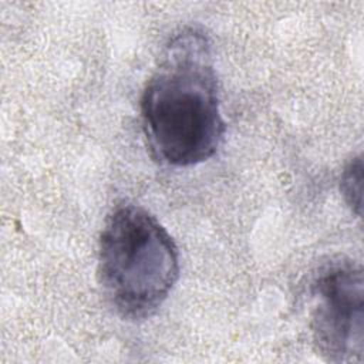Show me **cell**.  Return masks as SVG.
Listing matches in <instances>:
<instances>
[{"mask_svg": "<svg viewBox=\"0 0 364 364\" xmlns=\"http://www.w3.org/2000/svg\"><path fill=\"white\" fill-rule=\"evenodd\" d=\"M179 274L178 247L159 220L135 203L115 206L98 240L102 294L125 320H142L165 301Z\"/></svg>", "mask_w": 364, "mask_h": 364, "instance_id": "7a4b0ae2", "label": "cell"}, {"mask_svg": "<svg viewBox=\"0 0 364 364\" xmlns=\"http://www.w3.org/2000/svg\"><path fill=\"white\" fill-rule=\"evenodd\" d=\"M141 118L152 158L169 166L208 161L225 135L219 84L208 36L185 27L166 43L141 98Z\"/></svg>", "mask_w": 364, "mask_h": 364, "instance_id": "6da1fadb", "label": "cell"}, {"mask_svg": "<svg viewBox=\"0 0 364 364\" xmlns=\"http://www.w3.org/2000/svg\"><path fill=\"white\" fill-rule=\"evenodd\" d=\"M310 328L318 354L331 363L363 361V269L350 259L318 267L310 286Z\"/></svg>", "mask_w": 364, "mask_h": 364, "instance_id": "3957f363", "label": "cell"}, {"mask_svg": "<svg viewBox=\"0 0 364 364\" xmlns=\"http://www.w3.org/2000/svg\"><path fill=\"white\" fill-rule=\"evenodd\" d=\"M341 192L347 203L353 208H357L360 215L361 209V193H363V162L361 158H355L348 164L341 176Z\"/></svg>", "mask_w": 364, "mask_h": 364, "instance_id": "277c9868", "label": "cell"}]
</instances>
